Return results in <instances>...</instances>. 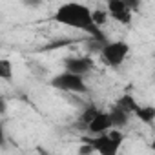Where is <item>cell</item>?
Instances as JSON below:
<instances>
[{"label": "cell", "mask_w": 155, "mask_h": 155, "mask_svg": "<svg viewBox=\"0 0 155 155\" xmlns=\"http://www.w3.org/2000/svg\"><path fill=\"white\" fill-rule=\"evenodd\" d=\"M53 20L60 26H68V28H75L86 31L88 35H91L99 44L106 42L104 33L101 31V28H97L91 20V9L86 4H79V2H66L60 4L53 15Z\"/></svg>", "instance_id": "cell-1"}, {"label": "cell", "mask_w": 155, "mask_h": 155, "mask_svg": "<svg viewBox=\"0 0 155 155\" xmlns=\"http://www.w3.org/2000/svg\"><path fill=\"white\" fill-rule=\"evenodd\" d=\"M82 140L86 144H90L93 153H97V155H119L120 146L124 142V133L119 130H110L101 135L84 137Z\"/></svg>", "instance_id": "cell-2"}, {"label": "cell", "mask_w": 155, "mask_h": 155, "mask_svg": "<svg viewBox=\"0 0 155 155\" xmlns=\"http://www.w3.org/2000/svg\"><path fill=\"white\" fill-rule=\"evenodd\" d=\"M128 55H130V44L126 40H106L99 49L101 62L108 68L122 66Z\"/></svg>", "instance_id": "cell-3"}, {"label": "cell", "mask_w": 155, "mask_h": 155, "mask_svg": "<svg viewBox=\"0 0 155 155\" xmlns=\"http://www.w3.org/2000/svg\"><path fill=\"white\" fill-rule=\"evenodd\" d=\"M49 86L57 91H64V93H73V95H82V93H88L90 88L86 84V79L82 77H77L73 73H68V71H60L57 73L53 79L49 81Z\"/></svg>", "instance_id": "cell-4"}, {"label": "cell", "mask_w": 155, "mask_h": 155, "mask_svg": "<svg viewBox=\"0 0 155 155\" xmlns=\"http://www.w3.org/2000/svg\"><path fill=\"white\" fill-rule=\"evenodd\" d=\"M91 69H93V60L90 57H68V58H64V71L73 73L77 77L86 79L91 73Z\"/></svg>", "instance_id": "cell-5"}, {"label": "cell", "mask_w": 155, "mask_h": 155, "mask_svg": "<svg viewBox=\"0 0 155 155\" xmlns=\"http://www.w3.org/2000/svg\"><path fill=\"white\" fill-rule=\"evenodd\" d=\"M110 130H111V126H110L108 111H102V110H99V111L95 113V117L86 124V131L90 133V137L106 133V131H110Z\"/></svg>", "instance_id": "cell-6"}, {"label": "cell", "mask_w": 155, "mask_h": 155, "mask_svg": "<svg viewBox=\"0 0 155 155\" xmlns=\"http://www.w3.org/2000/svg\"><path fill=\"white\" fill-rule=\"evenodd\" d=\"M108 119H110L111 130H119V131H120L122 128H126L128 122H130V115H128L124 110L117 108V106H113V108L108 111Z\"/></svg>", "instance_id": "cell-7"}, {"label": "cell", "mask_w": 155, "mask_h": 155, "mask_svg": "<svg viewBox=\"0 0 155 155\" xmlns=\"http://www.w3.org/2000/svg\"><path fill=\"white\" fill-rule=\"evenodd\" d=\"M133 115H135L140 122H144V124H148V126H151V124L155 122V108L150 106V104H139L137 110L133 111Z\"/></svg>", "instance_id": "cell-8"}, {"label": "cell", "mask_w": 155, "mask_h": 155, "mask_svg": "<svg viewBox=\"0 0 155 155\" xmlns=\"http://www.w3.org/2000/svg\"><path fill=\"white\" fill-rule=\"evenodd\" d=\"M115 106H117V108H120V110H124L128 115H133V111L137 110L139 102L135 101V97H133V95H130V93H124V95H120V97L117 99Z\"/></svg>", "instance_id": "cell-9"}, {"label": "cell", "mask_w": 155, "mask_h": 155, "mask_svg": "<svg viewBox=\"0 0 155 155\" xmlns=\"http://www.w3.org/2000/svg\"><path fill=\"white\" fill-rule=\"evenodd\" d=\"M15 73V66L9 58H0V81H11Z\"/></svg>", "instance_id": "cell-10"}, {"label": "cell", "mask_w": 155, "mask_h": 155, "mask_svg": "<svg viewBox=\"0 0 155 155\" xmlns=\"http://www.w3.org/2000/svg\"><path fill=\"white\" fill-rule=\"evenodd\" d=\"M99 111V108L95 106V104H88L86 108H84V111L81 113V117H79V124H82L84 128H86V124L95 117V113Z\"/></svg>", "instance_id": "cell-11"}, {"label": "cell", "mask_w": 155, "mask_h": 155, "mask_svg": "<svg viewBox=\"0 0 155 155\" xmlns=\"http://www.w3.org/2000/svg\"><path fill=\"white\" fill-rule=\"evenodd\" d=\"M108 13H106V9H91V20H93V24L97 26V28H102L106 22H108Z\"/></svg>", "instance_id": "cell-12"}, {"label": "cell", "mask_w": 155, "mask_h": 155, "mask_svg": "<svg viewBox=\"0 0 155 155\" xmlns=\"http://www.w3.org/2000/svg\"><path fill=\"white\" fill-rule=\"evenodd\" d=\"M91 153H93V150H91V146L86 144V142L79 148V155H91Z\"/></svg>", "instance_id": "cell-13"}, {"label": "cell", "mask_w": 155, "mask_h": 155, "mask_svg": "<svg viewBox=\"0 0 155 155\" xmlns=\"http://www.w3.org/2000/svg\"><path fill=\"white\" fill-rule=\"evenodd\" d=\"M6 144V130H4V124L0 122V148Z\"/></svg>", "instance_id": "cell-14"}, {"label": "cell", "mask_w": 155, "mask_h": 155, "mask_svg": "<svg viewBox=\"0 0 155 155\" xmlns=\"http://www.w3.org/2000/svg\"><path fill=\"white\" fill-rule=\"evenodd\" d=\"M6 110H8V102H6V99L2 95H0V115H4Z\"/></svg>", "instance_id": "cell-15"}]
</instances>
